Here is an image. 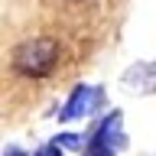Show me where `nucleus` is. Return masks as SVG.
Instances as JSON below:
<instances>
[{"mask_svg": "<svg viewBox=\"0 0 156 156\" xmlns=\"http://www.w3.org/2000/svg\"><path fill=\"white\" fill-rule=\"evenodd\" d=\"M127 146V130H124V111L111 107L91 124L88 146L78 156H117Z\"/></svg>", "mask_w": 156, "mask_h": 156, "instance_id": "obj_1", "label": "nucleus"}, {"mask_svg": "<svg viewBox=\"0 0 156 156\" xmlns=\"http://www.w3.org/2000/svg\"><path fill=\"white\" fill-rule=\"evenodd\" d=\"M58 62V42L49 36L26 39L13 49V68L26 78H46Z\"/></svg>", "mask_w": 156, "mask_h": 156, "instance_id": "obj_2", "label": "nucleus"}, {"mask_svg": "<svg viewBox=\"0 0 156 156\" xmlns=\"http://www.w3.org/2000/svg\"><path fill=\"white\" fill-rule=\"evenodd\" d=\"M107 104V88L104 85H91V81H78L72 91H68L65 104L58 107V124H78V120H88V117L104 114Z\"/></svg>", "mask_w": 156, "mask_h": 156, "instance_id": "obj_3", "label": "nucleus"}, {"mask_svg": "<svg viewBox=\"0 0 156 156\" xmlns=\"http://www.w3.org/2000/svg\"><path fill=\"white\" fill-rule=\"evenodd\" d=\"M88 133H91V130H62V133H55L52 140H55L65 153H81L88 146Z\"/></svg>", "mask_w": 156, "mask_h": 156, "instance_id": "obj_4", "label": "nucleus"}, {"mask_svg": "<svg viewBox=\"0 0 156 156\" xmlns=\"http://www.w3.org/2000/svg\"><path fill=\"white\" fill-rule=\"evenodd\" d=\"M62 153H65V150H62L55 140H46L42 146H36V150H33V156H62Z\"/></svg>", "mask_w": 156, "mask_h": 156, "instance_id": "obj_5", "label": "nucleus"}, {"mask_svg": "<svg viewBox=\"0 0 156 156\" xmlns=\"http://www.w3.org/2000/svg\"><path fill=\"white\" fill-rule=\"evenodd\" d=\"M3 156H33V153H26V150L16 146V143H7V146H3Z\"/></svg>", "mask_w": 156, "mask_h": 156, "instance_id": "obj_6", "label": "nucleus"}, {"mask_svg": "<svg viewBox=\"0 0 156 156\" xmlns=\"http://www.w3.org/2000/svg\"><path fill=\"white\" fill-rule=\"evenodd\" d=\"M153 65H156V58H153Z\"/></svg>", "mask_w": 156, "mask_h": 156, "instance_id": "obj_7", "label": "nucleus"}]
</instances>
